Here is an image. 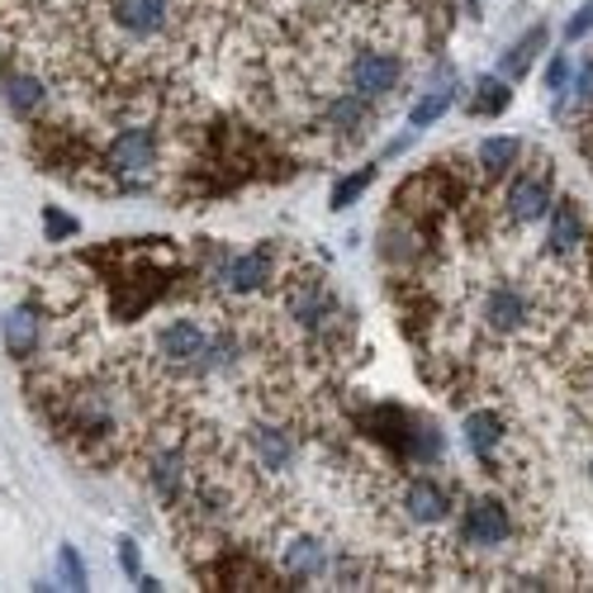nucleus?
<instances>
[{"label":"nucleus","instance_id":"obj_19","mask_svg":"<svg viewBox=\"0 0 593 593\" xmlns=\"http://www.w3.org/2000/svg\"><path fill=\"white\" fill-rule=\"evenodd\" d=\"M512 100V91H508V76H479V86L470 95V115L475 119H494V115H504Z\"/></svg>","mask_w":593,"mask_h":593},{"label":"nucleus","instance_id":"obj_15","mask_svg":"<svg viewBox=\"0 0 593 593\" xmlns=\"http://www.w3.org/2000/svg\"><path fill=\"white\" fill-rule=\"evenodd\" d=\"M0 338H6V351L10 357H34L39 351V338H43V314L34 304H14V309L0 318Z\"/></svg>","mask_w":593,"mask_h":593},{"label":"nucleus","instance_id":"obj_14","mask_svg":"<svg viewBox=\"0 0 593 593\" xmlns=\"http://www.w3.org/2000/svg\"><path fill=\"white\" fill-rule=\"evenodd\" d=\"M551 229H547V252L555 262H565V256H580L584 243H589V219L574 200H555L551 204Z\"/></svg>","mask_w":593,"mask_h":593},{"label":"nucleus","instance_id":"obj_8","mask_svg":"<svg viewBox=\"0 0 593 593\" xmlns=\"http://www.w3.org/2000/svg\"><path fill=\"white\" fill-rule=\"evenodd\" d=\"M399 82H404V57L394 47H361L347 62V86L366 100H384Z\"/></svg>","mask_w":593,"mask_h":593},{"label":"nucleus","instance_id":"obj_5","mask_svg":"<svg viewBox=\"0 0 593 593\" xmlns=\"http://www.w3.org/2000/svg\"><path fill=\"white\" fill-rule=\"evenodd\" d=\"M210 332L214 328H204L200 318H190V314L162 318V328L152 332V366L162 375H195L204 347H210Z\"/></svg>","mask_w":593,"mask_h":593},{"label":"nucleus","instance_id":"obj_12","mask_svg":"<svg viewBox=\"0 0 593 593\" xmlns=\"http://www.w3.org/2000/svg\"><path fill=\"white\" fill-rule=\"evenodd\" d=\"M318 124L328 128V134H338L347 142H357L361 134H371V124H375V109L366 95L357 91H338V95H328L324 109H318Z\"/></svg>","mask_w":593,"mask_h":593},{"label":"nucleus","instance_id":"obj_30","mask_svg":"<svg viewBox=\"0 0 593 593\" xmlns=\"http://www.w3.org/2000/svg\"><path fill=\"white\" fill-rule=\"evenodd\" d=\"M584 252H589V276H593V237H589V243H584Z\"/></svg>","mask_w":593,"mask_h":593},{"label":"nucleus","instance_id":"obj_17","mask_svg":"<svg viewBox=\"0 0 593 593\" xmlns=\"http://www.w3.org/2000/svg\"><path fill=\"white\" fill-rule=\"evenodd\" d=\"M522 142L518 138H504V134H494V138H479V148H475V167L485 171V176H512V167L522 162Z\"/></svg>","mask_w":593,"mask_h":593},{"label":"nucleus","instance_id":"obj_11","mask_svg":"<svg viewBox=\"0 0 593 593\" xmlns=\"http://www.w3.org/2000/svg\"><path fill=\"white\" fill-rule=\"evenodd\" d=\"M190 470L195 466H190V456L181 452V446H157V452L148 456V485L171 512L190 499Z\"/></svg>","mask_w":593,"mask_h":593},{"label":"nucleus","instance_id":"obj_7","mask_svg":"<svg viewBox=\"0 0 593 593\" xmlns=\"http://www.w3.org/2000/svg\"><path fill=\"white\" fill-rule=\"evenodd\" d=\"M285 271H290V266H285ZM285 271H280V247H276V243H262L256 252L229 256V266H223V290L237 295V299H252V295L280 290Z\"/></svg>","mask_w":593,"mask_h":593},{"label":"nucleus","instance_id":"obj_26","mask_svg":"<svg viewBox=\"0 0 593 593\" xmlns=\"http://www.w3.org/2000/svg\"><path fill=\"white\" fill-rule=\"evenodd\" d=\"M43 233H47V243H62V237L76 233V219L62 210H43Z\"/></svg>","mask_w":593,"mask_h":593},{"label":"nucleus","instance_id":"obj_1","mask_svg":"<svg viewBox=\"0 0 593 593\" xmlns=\"http://www.w3.org/2000/svg\"><path fill=\"white\" fill-rule=\"evenodd\" d=\"M91 20L100 53H157V47H171L195 14L181 0H100Z\"/></svg>","mask_w":593,"mask_h":593},{"label":"nucleus","instance_id":"obj_20","mask_svg":"<svg viewBox=\"0 0 593 593\" xmlns=\"http://www.w3.org/2000/svg\"><path fill=\"white\" fill-rule=\"evenodd\" d=\"M452 100H456V86L452 82H442V86H427L423 95H419V105L409 109V124L413 128H427V124H437L446 109H452Z\"/></svg>","mask_w":593,"mask_h":593},{"label":"nucleus","instance_id":"obj_23","mask_svg":"<svg viewBox=\"0 0 593 593\" xmlns=\"http://www.w3.org/2000/svg\"><path fill=\"white\" fill-rule=\"evenodd\" d=\"M570 82H574L570 53H551V62H547V91H551V105H555V109H565V100H570Z\"/></svg>","mask_w":593,"mask_h":593},{"label":"nucleus","instance_id":"obj_9","mask_svg":"<svg viewBox=\"0 0 593 593\" xmlns=\"http://www.w3.org/2000/svg\"><path fill=\"white\" fill-rule=\"evenodd\" d=\"M276 560H280V570L290 574V580H299V584L332 580V565H338V555H332L328 541H324V537H314V532H299V527L280 537Z\"/></svg>","mask_w":593,"mask_h":593},{"label":"nucleus","instance_id":"obj_27","mask_svg":"<svg viewBox=\"0 0 593 593\" xmlns=\"http://www.w3.org/2000/svg\"><path fill=\"white\" fill-rule=\"evenodd\" d=\"M119 570L128 574V580H138V574H142V560H138V541L134 537H119Z\"/></svg>","mask_w":593,"mask_h":593},{"label":"nucleus","instance_id":"obj_10","mask_svg":"<svg viewBox=\"0 0 593 593\" xmlns=\"http://www.w3.org/2000/svg\"><path fill=\"white\" fill-rule=\"evenodd\" d=\"M452 504H456V499H452V489H446L437 475H427V470L409 475L404 485H399V508H404V518H409V522L437 527V522L452 518Z\"/></svg>","mask_w":593,"mask_h":593},{"label":"nucleus","instance_id":"obj_2","mask_svg":"<svg viewBox=\"0 0 593 593\" xmlns=\"http://www.w3.org/2000/svg\"><path fill=\"white\" fill-rule=\"evenodd\" d=\"M167 237H142V243H124V247H109L105 262L115 266L109 271V314L115 318H138L148 314L157 295L171 290L176 280V256L171 247H162Z\"/></svg>","mask_w":593,"mask_h":593},{"label":"nucleus","instance_id":"obj_4","mask_svg":"<svg viewBox=\"0 0 593 593\" xmlns=\"http://www.w3.org/2000/svg\"><path fill=\"white\" fill-rule=\"evenodd\" d=\"M555 204V167L537 157L532 167H512V181L504 190V223L508 229H532Z\"/></svg>","mask_w":593,"mask_h":593},{"label":"nucleus","instance_id":"obj_18","mask_svg":"<svg viewBox=\"0 0 593 593\" xmlns=\"http://www.w3.org/2000/svg\"><path fill=\"white\" fill-rule=\"evenodd\" d=\"M541 47H547V29H527V34H522V43H512L508 47V53H504V62H499V72L508 76V82H522V76L527 72H532V57L541 53Z\"/></svg>","mask_w":593,"mask_h":593},{"label":"nucleus","instance_id":"obj_25","mask_svg":"<svg viewBox=\"0 0 593 593\" xmlns=\"http://www.w3.org/2000/svg\"><path fill=\"white\" fill-rule=\"evenodd\" d=\"M589 34H593V0H584V6L565 20V43H580V39H589Z\"/></svg>","mask_w":593,"mask_h":593},{"label":"nucleus","instance_id":"obj_13","mask_svg":"<svg viewBox=\"0 0 593 593\" xmlns=\"http://www.w3.org/2000/svg\"><path fill=\"white\" fill-rule=\"evenodd\" d=\"M247 452L266 475H285L295 466L299 442H295V432L280 427V423H252L247 427Z\"/></svg>","mask_w":593,"mask_h":593},{"label":"nucleus","instance_id":"obj_21","mask_svg":"<svg viewBox=\"0 0 593 593\" xmlns=\"http://www.w3.org/2000/svg\"><path fill=\"white\" fill-rule=\"evenodd\" d=\"M371 181H375V167L371 162H366V167H357V171H351V176H342V181L338 186H332V195H328V210H351V204H357L361 195H366V190H371Z\"/></svg>","mask_w":593,"mask_h":593},{"label":"nucleus","instance_id":"obj_22","mask_svg":"<svg viewBox=\"0 0 593 593\" xmlns=\"http://www.w3.org/2000/svg\"><path fill=\"white\" fill-rule=\"evenodd\" d=\"M6 100L14 105V115H39L43 100H47V91L39 76H10L6 82Z\"/></svg>","mask_w":593,"mask_h":593},{"label":"nucleus","instance_id":"obj_16","mask_svg":"<svg viewBox=\"0 0 593 593\" xmlns=\"http://www.w3.org/2000/svg\"><path fill=\"white\" fill-rule=\"evenodd\" d=\"M466 446L489 466V460L508 446V423L494 409H470L466 413Z\"/></svg>","mask_w":593,"mask_h":593},{"label":"nucleus","instance_id":"obj_6","mask_svg":"<svg viewBox=\"0 0 593 593\" xmlns=\"http://www.w3.org/2000/svg\"><path fill=\"white\" fill-rule=\"evenodd\" d=\"M512 537H518V518H512V508L504 499H494V494H479V499L460 508V541H466L470 551H504Z\"/></svg>","mask_w":593,"mask_h":593},{"label":"nucleus","instance_id":"obj_29","mask_svg":"<svg viewBox=\"0 0 593 593\" xmlns=\"http://www.w3.org/2000/svg\"><path fill=\"white\" fill-rule=\"evenodd\" d=\"M584 475H589V485H593V446H589V460H584Z\"/></svg>","mask_w":593,"mask_h":593},{"label":"nucleus","instance_id":"obj_24","mask_svg":"<svg viewBox=\"0 0 593 593\" xmlns=\"http://www.w3.org/2000/svg\"><path fill=\"white\" fill-rule=\"evenodd\" d=\"M57 580H62V589H76V593L86 589V565H82V555H76V547H67V541H62V551H57Z\"/></svg>","mask_w":593,"mask_h":593},{"label":"nucleus","instance_id":"obj_28","mask_svg":"<svg viewBox=\"0 0 593 593\" xmlns=\"http://www.w3.org/2000/svg\"><path fill=\"white\" fill-rule=\"evenodd\" d=\"M142 593H157V589H162V580H152V574H138V580H134Z\"/></svg>","mask_w":593,"mask_h":593},{"label":"nucleus","instance_id":"obj_3","mask_svg":"<svg viewBox=\"0 0 593 593\" xmlns=\"http://www.w3.org/2000/svg\"><path fill=\"white\" fill-rule=\"evenodd\" d=\"M105 176H115L124 190H138L148 186L157 167H162V134H157L152 124H124L115 138L105 142Z\"/></svg>","mask_w":593,"mask_h":593}]
</instances>
